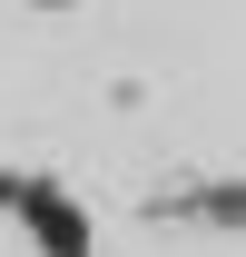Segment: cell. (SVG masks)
I'll use <instances>...</instances> for the list:
<instances>
[{
	"label": "cell",
	"instance_id": "cell-2",
	"mask_svg": "<svg viewBox=\"0 0 246 257\" xmlns=\"http://www.w3.org/2000/svg\"><path fill=\"white\" fill-rule=\"evenodd\" d=\"M30 10H69V0H30Z\"/></svg>",
	"mask_w": 246,
	"mask_h": 257
},
{
	"label": "cell",
	"instance_id": "cell-1",
	"mask_svg": "<svg viewBox=\"0 0 246 257\" xmlns=\"http://www.w3.org/2000/svg\"><path fill=\"white\" fill-rule=\"evenodd\" d=\"M158 218L207 227V237H246V178H216V188H178V198H158Z\"/></svg>",
	"mask_w": 246,
	"mask_h": 257
}]
</instances>
